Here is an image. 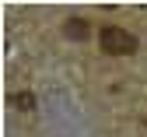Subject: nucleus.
Masks as SVG:
<instances>
[{"label":"nucleus","mask_w":147,"mask_h":137,"mask_svg":"<svg viewBox=\"0 0 147 137\" xmlns=\"http://www.w3.org/2000/svg\"><path fill=\"white\" fill-rule=\"evenodd\" d=\"M18 106H21V109H32V99H28V95H18V99H14Z\"/></svg>","instance_id":"obj_3"},{"label":"nucleus","mask_w":147,"mask_h":137,"mask_svg":"<svg viewBox=\"0 0 147 137\" xmlns=\"http://www.w3.org/2000/svg\"><path fill=\"white\" fill-rule=\"evenodd\" d=\"M63 32H67L70 39H84V35H88V25L81 21V18H74V21H67V28H63Z\"/></svg>","instance_id":"obj_2"},{"label":"nucleus","mask_w":147,"mask_h":137,"mask_svg":"<svg viewBox=\"0 0 147 137\" xmlns=\"http://www.w3.org/2000/svg\"><path fill=\"white\" fill-rule=\"evenodd\" d=\"M98 42H102V49L109 56H130L137 49V35L126 32V28H119V25H105L98 32Z\"/></svg>","instance_id":"obj_1"}]
</instances>
